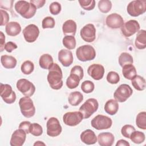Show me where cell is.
Here are the masks:
<instances>
[{
    "label": "cell",
    "instance_id": "16",
    "mask_svg": "<svg viewBox=\"0 0 146 146\" xmlns=\"http://www.w3.org/2000/svg\"><path fill=\"white\" fill-rule=\"evenodd\" d=\"M106 25L112 29L121 28L124 24L122 17L117 13H112L108 15L106 19Z\"/></svg>",
    "mask_w": 146,
    "mask_h": 146
},
{
    "label": "cell",
    "instance_id": "3",
    "mask_svg": "<svg viewBox=\"0 0 146 146\" xmlns=\"http://www.w3.org/2000/svg\"><path fill=\"white\" fill-rule=\"evenodd\" d=\"M76 56L78 59L81 62L90 61L95 59L96 51L92 46L84 44L76 49Z\"/></svg>",
    "mask_w": 146,
    "mask_h": 146
},
{
    "label": "cell",
    "instance_id": "27",
    "mask_svg": "<svg viewBox=\"0 0 146 146\" xmlns=\"http://www.w3.org/2000/svg\"><path fill=\"white\" fill-rule=\"evenodd\" d=\"M53 58L48 54L42 55L39 59V66L44 70H48L53 64Z\"/></svg>",
    "mask_w": 146,
    "mask_h": 146
},
{
    "label": "cell",
    "instance_id": "11",
    "mask_svg": "<svg viewBox=\"0 0 146 146\" xmlns=\"http://www.w3.org/2000/svg\"><path fill=\"white\" fill-rule=\"evenodd\" d=\"M47 134L50 137L59 136L62 131V126L58 119L55 117H51L47 121Z\"/></svg>",
    "mask_w": 146,
    "mask_h": 146
},
{
    "label": "cell",
    "instance_id": "26",
    "mask_svg": "<svg viewBox=\"0 0 146 146\" xmlns=\"http://www.w3.org/2000/svg\"><path fill=\"white\" fill-rule=\"evenodd\" d=\"M104 108L107 113L110 115H113L118 111L119 104L115 99H110L105 103Z\"/></svg>",
    "mask_w": 146,
    "mask_h": 146
},
{
    "label": "cell",
    "instance_id": "24",
    "mask_svg": "<svg viewBox=\"0 0 146 146\" xmlns=\"http://www.w3.org/2000/svg\"><path fill=\"white\" fill-rule=\"evenodd\" d=\"M135 44L137 48L143 50L146 47V31L145 30H141L137 32L135 40Z\"/></svg>",
    "mask_w": 146,
    "mask_h": 146
},
{
    "label": "cell",
    "instance_id": "39",
    "mask_svg": "<svg viewBox=\"0 0 146 146\" xmlns=\"http://www.w3.org/2000/svg\"><path fill=\"white\" fill-rule=\"evenodd\" d=\"M78 2L81 7L85 10H92L95 6V1L94 0H79Z\"/></svg>",
    "mask_w": 146,
    "mask_h": 146
},
{
    "label": "cell",
    "instance_id": "28",
    "mask_svg": "<svg viewBox=\"0 0 146 146\" xmlns=\"http://www.w3.org/2000/svg\"><path fill=\"white\" fill-rule=\"evenodd\" d=\"M122 68V74L125 79L132 80L136 75V68L132 64L125 65Z\"/></svg>",
    "mask_w": 146,
    "mask_h": 146
},
{
    "label": "cell",
    "instance_id": "22",
    "mask_svg": "<svg viewBox=\"0 0 146 146\" xmlns=\"http://www.w3.org/2000/svg\"><path fill=\"white\" fill-rule=\"evenodd\" d=\"M77 25L76 22L72 20L68 19L65 21L62 25V31L65 35L74 36L76 34Z\"/></svg>",
    "mask_w": 146,
    "mask_h": 146
},
{
    "label": "cell",
    "instance_id": "25",
    "mask_svg": "<svg viewBox=\"0 0 146 146\" xmlns=\"http://www.w3.org/2000/svg\"><path fill=\"white\" fill-rule=\"evenodd\" d=\"M1 62L2 66L7 69H12L15 68L17 63L15 58L7 55H3L1 56Z\"/></svg>",
    "mask_w": 146,
    "mask_h": 146
},
{
    "label": "cell",
    "instance_id": "15",
    "mask_svg": "<svg viewBox=\"0 0 146 146\" xmlns=\"http://www.w3.org/2000/svg\"><path fill=\"white\" fill-rule=\"evenodd\" d=\"M82 39L85 42L90 43L96 38V29L92 23H88L82 27L80 31Z\"/></svg>",
    "mask_w": 146,
    "mask_h": 146
},
{
    "label": "cell",
    "instance_id": "36",
    "mask_svg": "<svg viewBox=\"0 0 146 146\" xmlns=\"http://www.w3.org/2000/svg\"><path fill=\"white\" fill-rule=\"evenodd\" d=\"M34 69V64L30 60H26L21 65V70L23 74L25 75L31 74Z\"/></svg>",
    "mask_w": 146,
    "mask_h": 146
},
{
    "label": "cell",
    "instance_id": "33",
    "mask_svg": "<svg viewBox=\"0 0 146 146\" xmlns=\"http://www.w3.org/2000/svg\"><path fill=\"white\" fill-rule=\"evenodd\" d=\"M62 43L68 50L74 49L76 47V42L74 36L66 35L62 39Z\"/></svg>",
    "mask_w": 146,
    "mask_h": 146
},
{
    "label": "cell",
    "instance_id": "30",
    "mask_svg": "<svg viewBox=\"0 0 146 146\" xmlns=\"http://www.w3.org/2000/svg\"><path fill=\"white\" fill-rule=\"evenodd\" d=\"M132 86L138 91H143L145 88L146 82L145 79L140 75H136L132 80Z\"/></svg>",
    "mask_w": 146,
    "mask_h": 146
},
{
    "label": "cell",
    "instance_id": "37",
    "mask_svg": "<svg viewBox=\"0 0 146 146\" xmlns=\"http://www.w3.org/2000/svg\"><path fill=\"white\" fill-rule=\"evenodd\" d=\"M98 8L102 13H107L112 8V3L109 0H100L98 2Z\"/></svg>",
    "mask_w": 146,
    "mask_h": 146
},
{
    "label": "cell",
    "instance_id": "44",
    "mask_svg": "<svg viewBox=\"0 0 146 146\" xmlns=\"http://www.w3.org/2000/svg\"><path fill=\"white\" fill-rule=\"evenodd\" d=\"M61 5L58 2H53L49 6V10L50 13L54 15L59 14L61 11Z\"/></svg>",
    "mask_w": 146,
    "mask_h": 146
},
{
    "label": "cell",
    "instance_id": "41",
    "mask_svg": "<svg viewBox=\"0 0 146 146\" xmlns=\"http://www.w3.org/2000/svg\"><path fill=\"white\" fill-rule=\"evenodd\" d=\"M55 25V21L51 17H46L42 22V26L43 29H52Z\"/></svg>",
    "mask_w": 146,
    "mask_h": 146
},
{
    "label": "cell",
    "instance_id": "18",
    "mask_svg": "<svg viewBox=\"0 0 146 146\" xmlns=\"http://www.w3.org/2000/svg\"><path fill=\"white\" fill-rule=\"evenodd\" d=\"M105 70L100 64H92L87 69L88 74L94 80H99L103 78Z\"/></svg>",
    "mask_w": 146,
    "mask_h": 146
},
{
    "label": "cell",
    "instance_id": "20",
    "mask_svg": "<svg viewBox=\"0 0 146 146\" xmlns=\"http://www.w3.org/2000/svg\"><path fill=\"white\" fill-rule=\"evenodd\" d=\"M80 138L83 143L87 145L94 144L97 141L96 134L90 129H87L83 131L80 135Z\"/></svg>",
    "mask_w": 146,
    "mask_h": 146
},
{
    "label": "cell",
    "instance_id": "8",
    "mask_svg": "<svg viewBox=\"0 0 146 146\" xmlns=\"http://www.w3.org/2000/svg\"><path fill=\"white\" fill-rule=\"evenodd\" d=\"M91 124L93 128L97 130L107 129L112 126V120L107 116L98 115L92 119Z\"/></svg>",
    "mask_w": 146,
    "mask_h": 146
},
{
    "label": "cell",
    "instance_id": "17",
    "mask_svg": "<svg viewBox=\"0 0 146 146\" xmlns=\"http://www.w3.org/2000/svg\"><path fill=\"white\" fill-rule=\"evenodd\" d=\"M26 132L21 129L18 128L14 131L11 135L10 141V144L11 146H22L26 138Z\"/></svg>",
    "mask_w": 146,
    "mask_h": 146
},
{
    "label": "cell",
    "instance_id": "23",
    "mask_svg": "<svg viewBox=\"0 0 146 146\" xmlns=\"http://www.w3.org/2000/svg\"><path fill=\"white\" fill-rule=\"evenodd\" d=\"M5 31L8 35L15 36L21 33V26L17 22H9L6 25Z\"/></svg>",
    "mask_w": 146,
    "mask_h": 146
},
{
    "label": "cell",
    "instance_id": "48",
    "mask_svg": "<svg viewBox=\"0 0 146 146\" xmlns=\"http://www.w3.org/2000/svg\"><path fill=\"white\" fill-rule=\"evenodd\" d=\"M17 45L13 42H8L5 44V50L8 52H11L17 48Z\"/></svg>",
    "mask_w": 146,
    "mask_h": 146
},
{
    "label": "cell",
    "instance_id": "13",
    "mask_svg": "<svg viewBox=\"0 0 146 146\" xmlns=\"http://www.w3.org/2000/svg\"><path fill=\"white\" fill-rule=\"evenodd\" d=\"M140 30V25L136 20H129L124 23L121 27L122 34L125 37H129L137 33Z\"/></svg>",
    "mask_w": 146,
    "mask_h": 146
},
{
    "label": "cell",
    "instance_id": "49",
    "mask_svg": "<svg viewBox=\"0 0 146 146\" xmlns=\"http://www.w3.org/2000/svg\"><path fill=\"white\" fill-rule=\"evenodd\" d=\"M30 2L34 5L36 7V9H39L42 7L44 6V3H46V1L45 0H31Z\"/></svg>",
    "mask_w": 146,
    "mask_h": 146
},
{
    "label": "cell",
    "instance_id": "12",
    "mask_svg": "<svg viewBox=\"0 0 146 146\" xmlns=\"http://www.w3.org/2000/svg\"><path fill=\"white\" fill-rule=\"evenodd\" d=\"M83 119V115L80 111L68 112L63 116V121L64 123L66 125L71 127L77 125Z\"/></svg>",
    "mask_w": 146,
    "mask_h": 146
},
{
    "label": "cell",
    "instance_id": "38",
    "mask_svg": "<svg viewBox=\"0 0 146 146\" xmlns=\"http://www.w3.org/2000/svg\"><path fill=\"white\" fill-rule=\"evenodd\" d=\"M30 133L33 136H39L43 133L42 127L38 123H32L30 128Z\"/></svg>",
    "mask_w": 146,
    "mask_h": 146
},
{
    "label": "cell",
    "instance_id": "7",
    "mask_svg": "<svg viewBox=\"0 0 146 146\" xmlns=\"http://www.w3.org/2000/svg\"><path fill=\"white\" fill-rule=\"evenodd\" d=\"M133 90L127 84H120L113 93L115 99L120 103L125 102L132 94Z\"/></svg>",
    "mask_w": 146,
    "mask_h": 146
},
{
    "label": "cell",
    "instance_id": "5",
    "mask_svg": "<svg viewBox=\"0 0 146 146\" xmlns=\"http://www.w3.org/2000/svg\"><path fill=\"white\" fill-rule=\"evenodd\" d=\"M128 14L133 17H138L146 11V1L135 0L130 2L127 7Z\"/></svg>",
    "mask_w": 146,
    "mask_h": 146
},
{
    "label": "cell",
    "instance_id": "4",
    "mask_svg": "<svg viewBox=\"0 0 146 146\" xmlns=\"http://www.w3.org/2000/svg\"><path fill=\"white\" fill-rule=\"evenodd\" d=\"M19 106L22 114L27 118L33 117L35 113V107L31 99L29 96L21 98L19 100Z\"/></svg>",
    "mask_w": 146,
    "mask_h": 146
},
{
    "label": "cell",
    "instance_id": "42",
    "mask_svg": "<svg viewBox=\"0 0 146 146\" xmlns=\"http://www.w3.org/2000/svg\"><path fill=\"white\" fill-rule=\"evenodd\" d=\"M135 131V127L130 124H125L121 129V135L126 138L129 139L131 133Z\"/></svg>",
    "mask_w": 146,
    "mask_h": 146
},
{
    "label": "cell",
    "instance_id": "52",
    "mask_svg": "<svg viewBox=\"0 0 146 146\" xmlns=\"http://www.w3.org/2000/svg\"><path fill=\"white\" fill-rule=\"evenodd\" d=\"M45 145L46 144L43 143L42 141H36L34 144V145Z\"/></svg>",
    "mask_w": 146,
    "mask_h": 146
},
{
    "label": "cell",
    "instance_id": "45",
    "mask_svg": "<svg viewBox=\"0 0 146 146\" xmlns=\"http://www.w3.org/2000/svg\"><path fill=\"white\" fill-rule=\"evenodd\" d=\"M70 73H72L74 74L77 75L82 80L84 76V72H83V68L80 66H78L76 65L75 66H74L71 71H70Z\"/></svg>",
    "mask_w": 146,
    "mask_h": 146
},
{
    "label": "cell",
    "instance_id": "1",
    "mask_svg": "<svg viewBox=\"0 0 146 146\" xmlns=\"http://www.w3.org/2000/svg\"><path fill=\"white\" fill-rule=\"evenodd\" d=\"M63 73L57 63H53L48 69L47 79L50 87L54 90H59L63 86Z\"/></svg>",
    "mask_w": 146,
    "mask_h": 146
},
{
    "label": "cell",
    "instance_id": "6",
    "mask_svg": "<svg viewBox=\"0 0 146 146\" xmlns=\"http://www.w3.org/2000/svg\"><path fill=\"white\" fill-rule=\"evenodd\" d=\"M98 107V100L95 98H90L80 107L79 111L82 113L83 119H88L96 112Z\"/></svg>",
    "mask_w": 146,
    "mask_h": 146
},
{
    "label": "cell",
    "instance_id": "21",
    "mask_svg": "<svg viewBox=\"0 0 146 146\" xmlns=\"http://www.w3.org/2000/svg\"><path fill=\"white\" fill-rule=\"evenodd\" d=\"M114 140L113 135L108 132H102L98 136V143L101 146H111L113 144Z\"/></svg>",
    "mask_w": 146,
    "mask_h": 146
},
{
    "label": "cell",
    "instance_id": "29",
    "mask_svg": "<svg viewBox=\"0 0 146 146\" xmlns=\"http://www.w3.org/2000/svg\"><path fill=\"white\" fill-rule=\"evenodd\" d=\"M83 100V95L79 91L72 92L70 94L68 101L70 105L72 106H78Z\"/></svg>",
    "mask_w": 146,
    "mask_h": 146
},
{
    "label": "cell",
    "instance_id": "43",
    "mask_svg": "<svg viewBox=\"0 0 146 146\" xmlns=\"http://www.w3.org/2000/svg\"><path fill=\"white\" fill-rule=\"evenodd\" d=\"M107 80L111 84H117L120 80L119 75L116 72L110 71L107 75Z\"/></svg>",
    "mask_w": 146,
    "mask_h": 146
},
{
    "label": "cell",
    "instance_id": "2",
    "mask_svg": "<svg viewBox=\"0 0 146 146\" xmlns=\"http://www.w3.org/2000/svg\"><path fill=\"white\" fill-rule=\"evenodd\" d=\"M14 9L17 13L25 19L33 17L37 9L34 5L26 1H17L14 5Z\"/></svg>",
    "mask_w": 146,
    "mask_h": 146
},
{
    "label": "cell",
    "instance_id": "50",
    "mask_svg": "<svg viewBox=\"0 0 146 146\" xmlns=\"http://www.w3.org/2000/svg\"><path fill=\"white\" fill-rule=\"evenodd\" d=\"M0 50L1 51H3V50L5 49V36L2 31H0Z\"/></svg>",
    "mask_w": 146,
    "mask_h": 146
},
{
    "label": "cell",
    "instance_id": "47",
    "mask_svg": "<svg viewBox=\"0 0 146 146\" xmlns=\"http://www.w3.org/2000/svg\"><path fill=\"white\" fill-rule=\"evenodd\" d=\"M31 123L29 121H22L19 125V128L24 130L27 134L30 133V128Z\"/></svg>",
    "mask_w": 146,
    "mask_h": 146
},
{
    "label": "cell",
    "instance_id": "51",
    "mask_svg": "<svg viewBox=\"0 0 146 146\" xmlns=\"http://www.w3.org/2000/svg\"><path fill=\"white\" fill-rule=\"evenodd\" d=\"M116 146H119V145H121V146H129V143L123 139H120L119 140H118L116 144Z\"/></svg>",
    "mask_w": 146,
    "mask_h": 146
},
{
    "label": "cell",
    "instance_id": "14",
    "mask_svg": "<svg viewBox=\"0 0 146 146\" xmlns=\"http://www.w3.org/2000/svg\"><path fill=\"white\" fill-rule=\"evenodd\" d=\"M23 35L25 40L29 43L34 42L39 35L38 27L34 24H30L23 30Z\"/></svg>",
    "mask_w": 146,
    "mask_h": 146
},
{
    "label": "cell",
    "instance_id": "10",
    "mask_svg": "<svg viewBox=\"0 0 146 146\" xmlns=\"http://www.w3.org/2000/svg\"><path fill=\"white\" fill-rule=\"evenodd\" d=\"M0 94L2 99L7 104H12L16 100L15 92L13 90L11 86L8 84L1 83Z\"/></svg>",
    "mask_w": 146,
    "mask_h": 146
},
{
    "label": "cell",
    "instance_id": "40",
    "mask_svg": "<svg viewBox=\"0 0 146 146\" xmlns=\"http://www.w3.org/2000/svg\"><path fill=\"white\" fill-rule=\"evenodd\" d=\"M95 88V85L94 83L90 80H85L82 82L81 84V90L83 92L86 94H90L92 92Z\"/></svg>",
    "mask_w": 146,
    "mask_h": 146
},
{
    "label": "cell",
    "instance_id": "32",
    "mask_svg": "<svg viewBox=\"0 0 146 146\" xmlns=\"http://www.w3.org/2000/svg\"><path fill=\"white\" fill-rule=\"evenodd\" d=\"M119 64L121 67H123L125 65L132 64L133 62V57L128 52H122L118 59Z\"/></svg>",
    "mask_w": 146,
    "mask_h": 146
},
{
    "label": "cell",
    "instance_id": "9",
    "mask_svg": "<svg viewBox=\"0 0 146 146\" xmlns=\"http://www.w3.org/2000/svg\"><path fill=\"white\" fill-rule=\"evenodd\" d=\"M17 88L23 95L30 97L35 91V87L34 84L26 79H20L17 82Z\"/></svg>",
    "mask_w": 146,
    "mask_h": 146
},
{
    "label": "cell",
    "instance_id": "35",
    "mask_svg": "<svg viewBox=\"0 0 146 146\" xmlns=\"http://www.w3.org/2000/svg\"><path fill=\"white\" fill-rule=\"evenodd\" d=\"M137 127L143 130L146 129V112L142 111L139 112L136 118Z\"/></svg>",
    "mask_w": 146,
    "mask_h": 146
},
{
    "label": "cell",
    "instance_id": "31",
    "mask_svg": "<svg viewBox=\"0 0 146 146\" xmlns=\"http://www.w3.org/2000/svg\"><path fill=\"white\" fill-rule=\"evenodd\" d=\"M80 80V78L77 75L70 73L66 80V86L70 89L75 88L79 86Z\"/></svg>",
    "mask_w": 146,
    "mask_h": 146
},
{
    "label": "cell",
    "instance_id": "34",
    "mask_svg": "<svg viewBox=\"0 0 146 146\" xmlns=\"http://www.w3.org/2000/svg\"><path fill=\"white\" fill-rule=\"evenodd\" d=\"M129 139L135 144H141L144 141L145 136L143 132L135 130L131 133Z\"/></svg>",
    "mask_w": 146,
    "mask_h": 146
},
{
    "label": "cell",
    "instance_id": "19",
    "mask_svg": "<svg viewBox=\"0 0 146 146\" xmlns=\"http://www.w3.org/2000/svg\"><path fill=\"white\" fill-rule=\"evenodd\" d=\"M58 60L63 66H70L74 60L72 52L68 49H62L58 52Z\"/></svg>",
    "mask_w": 146,
    "mask_h": 146
},
{
    "label": "cell",
    "instance_id": "46",
    "mask_svg": "<svg viewBox=\"0 0 146 146\" xmlns=\"http://www.w3.org/2000/svg\"><path fill=\"white\" fill-rule=\"evenodd\" d=\"M1 12V21L0 25L1 26L6 25L9 23V14L5 10L1 9L0 10Z\"/></svg>",
    "mask_w": 146,
    "mask_h": 146
}]
</instances>
